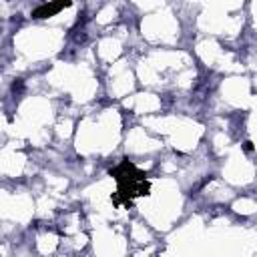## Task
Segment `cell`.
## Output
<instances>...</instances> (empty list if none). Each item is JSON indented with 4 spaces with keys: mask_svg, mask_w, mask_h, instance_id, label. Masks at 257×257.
Here are the masks:
<instances>
[{
    "mask_svg": "<svg viewBox=\"0 0 257 257\" xmlns=\"http://www.w3.org/2000/svg\"><path fill=\"white\" fill-rule=\"evenodd\" d=\"M110 175H114V179L118 183V191L112 195V201L114 203L131 205L133 199L145 197L149 193V181L145 179V173L139 171L128 161H122L118 167H114L110 171Z\"/></svg>",
    "mask_w": 257,
    "mask_h": 257,
    "instance_id": "6da1fadb",
    "label": "cell"
},
{
    "mask_svg": "<svg viewBox=\"0 0 257 257\" xmlns=\"http://www.w3.org/2000/svg\"><path fill=\"white\" fill-rule=\"evenodd\" d=\"M70 2L68 0H58V2H50V4H44V6H40L36 12H34V16L36 18H48V16H52V14H56V12H60L64 6H68Z\"/></svg>",
    "mask_w": 257,
    "mask_h": 257,
    "instance_id": "7a4b0ae2",
    "label": "cell"
}]
</instances>
